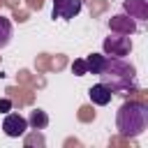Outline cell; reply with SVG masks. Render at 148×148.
Listing matches in <instances>:
<instances>
[{
    "mask_svg": "<svg viewBox=\"0 0 148 148\" xmlns=\"http://www.w3.org/2000/svg\"><path fill=\"white\" fill-rule=\"evenodd\" d=\"M97 76L102 79V83H106L111 88L113 95H127V92H134L139 88V76H136L134 65L125 62L123 58H109L106 56Z\"/></svg>",
    "mask_w": 148,
    "mask_h": 148,
    "instance_id": "6da1fadb",
    "label": "cell"
},
{
    "mask_svg": "<svg viewBox=\"0 0 148 148\" xmlns=\"http://www.w3.org/2000/svg\"><path fill=\"white\" fill-rule=\"evenodd\" d=\"M116 127L125 139L141 136L148 127V106L141 102H125L116 113Z\"/></svg>",
    "mask_w": 148,
    "mask_h": 148,
    "instance_id": "7a4b0ae2",
    "label": "cell"
},
{
    "mask_svg": "<svg viewBox=\"0 0 148 148\" xmlns=\"http://www.w3.org/2000/svg\"><path fill=\"white\" fill-rule=\"evenodd\" d=\"M102 49H104V56H109V58H125V56L132 51V39H130V35L111 32V35L104 39Z\"/></svg>",
    "mask_w": 148,
    "mask_h": 148,
    "instance_id": "3957f363",
    "label": "cell"
},
{
    "mask_svg": "<svg viewBox=\"0 0 148 148\" xmlns=\"http://www.w3.org/2000/svg\"><path fill=\"white\" fill-rule=\"evenodd\" d=\"M81 7H83L81 0H53V12H51V16H53V18L69 21V18H74V16L81 12Z\"/></svg>",
    "mask_w": 148,
    "mask_h": 148,
    "instance_id": "277c9868",
    "label": "cell"
},
{
    "mask_svg": "<svg viewBox=\"0 0 148 148\" xmlns=\"http://www.w3.org/2000/svg\"><path fill=\"white\" fill-rule=\"evenodd\" d=\"M25 130H28V120H25L21 113H7V116H5V120H2V132H5L7 136L18 139V136L25 134Z\"/></svg>",
    "mask_w": 148,
    "mask_h": 148,
    "instance_id": "5b68a950",
    "label": "cell"
},
{
    "mask_svg": "<svg viewBox=\"0 0 148 148\" xmlns=\"http://www.w3.org/2000/svg\"><path fill=\"white\" fill-rule=\"evenodd\" d=\"M109 28H111V32H123V35H132V32H136V21L134 18H130L127 14H118V16H113L111 21H109Z\"/></svg>",
    "mask_w": 148,
    "mask_h": 148,
    "instance_id": "8992f818",
    "label": "cell"
},
{
    "mask_svg": "<svg viewBox=\"0 0 148 148\" xmlns=\"http://www.w3.org/2000/svg\"><path fill=\"white\" fill-rule=\"evenodd\" d=\"M88 97H90V102L92 104H97V106H106L109 102H111V97H113V92H111V88L106 86V83H95L90 90H88Z\"/></svg>",
    "mask_w": 148,
    "mask_h": 148,
    "instance_id": "52a82bcc",
    "label": "cell"
},
{
    "mask_svg": "<svg viewBox=\"0 0 148 148\" xmlns=\"http://www.w3.org/2000/svg\"><path fill=\"white\" fill-rule=\"evenodd\" d=\"M125 12L134 21H146L148 18V0H125L123 2Z\"/></svg>",
    "mask_w": 148,
    "mask_h": 148,
    "instance_id": "ba28073f",
    "label": "cell"
},
{
    "mask_svg": "<svg viewBox=\"0 0 148 148\" xmlns=\"http://www.w3.org/2000/svg\"><path fill=\"white\" fill-rule=\"evenodd\" d=\"M83 60H86V72H88V74H99L106 56H104V53H90V56L83 58Z\"/></svg>",
    "mask_w": 148,
    "mask_h": 148,
    "instance_id": "9c48e42d",
    "label": "cell"
},
{
    "mask_svg": "<svg viewBox=\"0 0 148 148\" xmlns=\"http://www.w3.org/2000/svg\"><path fill=\"white\" fill-rule=\"evenodd\" d=\"M12 32H14L12 21H9L7 16H2V14H0V49H5V46L12 42Z\"/></svg>",
    "mask_w": 148,
    "mask_h": 148,
    "instance_id": "30bf717a",
    "label": "cell"
},
{
    "mask_svg": "<svg viewBox=\"0 0 148 148\" xmlns=\"http://www.w3.org/2000/svg\"><path fill=\"white\" fill-rule=\"evenodd\" d=\"M28 125H30V127H35V130H44V127L49 125V116H46V111H42V109L32 111V113H30V118H28Z\"/></svg>",
    "mask_w": 148,
    "mask_h": 148,
    "instance_id": "8fae6325",
    "label": "cell"
},
{
    "mask_svg": "<svg viewBox=\"0 0 148 148\" xmlns=\"http://www.w3.org/2000/svg\"><path fill=\"white\" fill-rule=\"evenodd\" d=\"M72 72H74L76 76L88 74V72H86V60H74V62H72Z\"/></svg>",
    "mask_w": 148,
    "mask_h": 148,
    "instance_id": "7c38bea8",
    "label": "cell"
},
{
    "mask_svg": "<svg viewBox=\"0 0 148 148\" xmlns=\"http://www.w3.org/2000/svg\"><path fill=\"white\" fill-rule=\"evenodd\" d=\"M12 109V102L9 99H0V113H7Z\"/></svg>",
    "mask_w": 148,
    "mask_h": 148,
    "instance_id": "4fadbf2b",
    "label": "cell"
}]
</instances>
